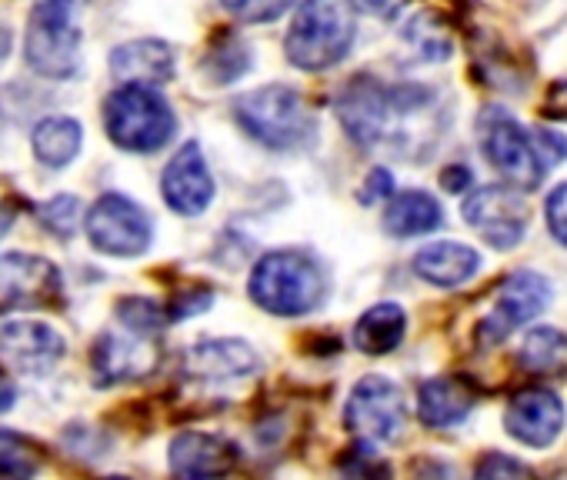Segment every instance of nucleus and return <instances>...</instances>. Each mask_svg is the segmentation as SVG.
Instances as JSON below:
<instances>
[{"instance_id": "obj_1", "label": "nucleus", "mask_w": 567, "mask_h": 480, "mask_svg": "<svg viewBox=\"0 0 567 480\" xmlns=\"http://www.w3.org/2000/svg\"><path fill=\"white\" fill-rule=\"evenodd\" d=\"M481 150L497 174L517 190L540 187L544 174L567 157V137L554 131H527L504 107H487L477 117Z\"/></svg>"}, {"instance_id": "obj_2", "label": "nucleus", "mask_w": 567, "mask_h": 480, "mask_svg": "<svg viewBox=\"0 0 567 480\" xmlns=\"http://www.w3.org/2000/svg\"><path fill=\"white\" fill-rule=\"evenodd\" d=\"M334 107L348 137L361 147H404V127L431 107V94L421 87H384L361 74L338 94Z\"/></svg>"}, {"instance_id": "obj_3", "label": "nucleus", "mask_w": 567, "mask_h": 480, "mask_svg": "<svg viewBox=\"0 0 567 480\" xmlns=\"http://www.w3.org/2000/svg\"><path fill=\"white\" fill-rule=\"evenodd\" d=\"M250 301L274 317H305L321 307L328 281L321 264L305 251H270L264 254L247 281Z\"/></svg>"}, {"instance_id": "obj_4", "label": "nucleus", "mask_w": 567, "mask_h": 480, "mask_svg": "<svg viewBox=\"0 0 567 480\" xmlns=\"http://www.w3.org/2000/svg\"><path fill=\"white\" fill-rule=\"evenodd\" d=\"M354 8L348 0H301L284 38V54L298 71H331L354 44Z\"/></svg>"}, {"instance_id": "obj_5", "label": "nucleus", "mask_w": 567, "mask_h": 480, "mask_svg": "<svg viewBox=\"0 0 567 480\" xmlns=\"http://www.w3.org/2000/svg\"><path fill=\"white\" fill-rule=\"evenodd\" d=\"M234 117L244 134L270 150H298L315 140V114L288 84H267L234 101Z\"/></svg>"}, {"instance_id": "obj_6", "label": "nucleus", "mask_w": 567, "mask_h": 480, "mask_svg": "<svg viewBox=\"0 0 567 480\" xmlns=\"http://www.w3.org/2000/svg\"><path fill=\"white\" fill-rule=\"evenodd\" d=\"M78 11L81 0H34L24 34V61L34 74L68 81L81 71Z\"/></svg>"}, {"instance_id": "obj_7", "label": "nucleus", "mask_w": 567, "mask_h": 480, "mask_svg": "<svg viewBox=\"0 0 567 480\" xmlns=\"http://www.w3.org/2000/svg\"><path fill=\"white\" fill-rule=\"evenodd\" d=\"M104 131L121 150L154 154L174 137L177 117L157 87L121 84L104 101Z\"/></svg>"}, {"instance_id": "obj_8", "label": "nucleus", "mask_w": 567, "mask_h": 480, "mask_svg": "<svg viewBox=\"0 0 567 480\" xmlns=\"http://www.w3.org/2000/svg\"><path fill=\"white\" fill-rule=\"evenodd\" d=\"M344 424L351 434L371 440V444H394L408 430V404L404 390L381 377L368 374L354 384L348 407H344Z\"/></svg>"}, {"instance_id": "obj_9", "label": "nucleus", "mask_w": 567, "mask_h": 480, "mask_svg": "<svg viewBox=\"0 0 567 480\" xmlns=\"http://www.w3.org/2000/svg\"><path fill=\"white\" fill-rule=\"evenodd\" d=\"M87 237L94 251L107 258H141L154 240V223L131 197L104 194L87 213Z\"/></svg>"}, {"instance_id": "obj_10", "label": "nucleus", "mask_w": 567, "mask_h": 480, "mask_svg": "<svg viewBox=\"0 0 567 480\" xmlns=\"http://www.w3.org/2000/svg\"><path fill=\"white\" fill-rule=\"evenodd\" d=\"M550 284L544 274L537 271H514L494 298V307L484 314L477 337L481 344H501L504 337H511L514 331H520L524 324H530L534 317H540L550 304Z\"/></svg>"}, {"instance_id": "obj_11", "label": "nucleus", "mask_w": 567, "mask_h": 480, "mask_svg": "<svg viewBox=\"0 0 567 480\" xmlns=\"http://www.w3.org/2000/svg\"><path fill=\"white\" fill-rule=\"evenodd\" d=\"M464 220L494 251H514L527 233V204L511 187H481L464 200Z\"/></svg>"}, {"instance_id": "obj_12", "label": "nucleus", "mask_w": 567, "mask_h": 480, "mask_svg": "<svg viewBox=\"0 0 567 480\" xmlns=\"http://www.w3.org/2000/svg\"><path fill=\"white\" fill-rule=\"evenodd\" d=\"M161 194L164 204L181 217H197L214 200V177L207 170L204 150L197 140H187L164 167L161 174Z\"/></svg>"}, {"instance_id": "obj_13", "label": "nucleus", "mask_w": 567, "mask_h": 480, "mask_svg": "<svg viewBox=\"0 0 567 480\" xmlns=\"http://www.w3.org/2000/svg\"><path fill=\"white\" fill-rule=\"evenodd\" d=\"M567 420V407L564 400L547 390V387H527L520 394L511 397L507 410H504V427L514 440H520L524 447H550Z\"/></svg>"}, {"instance_id": "obj_14", "label": "nucleus", "mask_w": 567, "mask_h": 480, "mask_svg": "<svg viewBox=\"0 0 567 480\" xmlns=\"http://www.w3.org/2000/svg\"><path fill=\"white\" fill-rule=\"evenodd\" d=\"M64 337L44 321H11L0 327V354L21 374L44 377L64 357Z\"/></svg>"}, {"instance_id": "obj_15", "label": "nucleus", "mask_w": 567, "mask_h": 480, "mask_svg": "<svg viewBox=\"0 0 567 480\" xmlns=\"http://www.w3.org/2000/svg\"><path fill=\"white\" fill-rule=\"evenodd\" d=\"M237 467V447L207 430H184L171 440V473L177 480H217Z\"/></svg>"}, {"instance_id": "obj_16", "label": "nucleus", "mask_w": 567, "mask_h": 480, "mask_svg": "<svg viewBox=\"0 0 567 480\" xmlns=\"http://www.w3.org/2000/svg\"><path fill=\"white\" fill-rule=\"evenodd\" d=\"M0 294L14 307H48L61 294V278L44 258L8 254L0 261Z\"/></svg>"}, {"instance_id": "obj_17", "label": "nucleus", "mask_w": 567, "mask_h": 480, "mask_svg": "<svg viewBox=\"0 0 567 480\" xmlns=\"http://www.w3.org/2000/svg\"><path fill=\"white\" fill-rule=\"evenodd\" d=\"M151 337H141V334H101L94 341V380L101 387L107 384H121V380H134L141 374H147L154 367V351L147 347Z\"/></svg>"}, {"instance_id": "obj_18", "label": "nucleus", "mask_w": 567, "mask_h": 480, "mask_svg": "<svg viewBox=\"0 0 567 480\" xmlns=\"http://www.w3.org/2000/svg\"><path fill=\"white\" fill-rule=\"evenodd\" d=\"M111 74L121 84H141V87H161L174 77V51L164 41L144 38L114 48L111 54Z\"/></svg>"}, {"instance_id": "obj_19", "label": "nucleus", "mask_w": 567, "mask_h": 480, "mask_svg": "<svg viewBox=\"0 0 567 480\" xmlns=\"http://www.w3.org/2000/svg\"><path fill=\"white\" fill-rule=\"evenodd\" d=\"M477 271H481V254L467 244H457V240H434V244L414 254V274L424 284L444 291L464 288L471 278H477Z\"/></svg>"}, {"instance_id": "obj_20", "label": "nucleus", "mask_w": 567, "mask_h": 480, "mask_svg": "<svg viewBox=\"0 0 567 480\" xmlns=\"http://www.w3.org/2000/svg\"><path fill=\"white\" fill-rule=\"evenodd\" d=\"M260 367V357L247 341L220 337V341H200L187 351V374L200 380H240L250 377Z\"/></svg>"}, {"instance_id": "obj_21", "label": "nucleus", "mask_w": 567, "mask_h": 480, "mask_svg": "<svg viewBox=\"0 0 567 480\" xmlns=\"http://www.w3.org/2000/svg\"><path fill=\"white\" fill-rule=\"evenodd\" d=\"M474 407V394L457 377H431L417 390V417L424 427L444 430L461 424Z\"/></svg>"}, {"instance_id": "obj_22", "label": "nucleus", "mask_w": 567, "mask_h": 480, "mask_svg": "<svg viewBox=\"0 0 567 480\" xmlns=\"http://www.w3.org/2000/svg\"><path fill=\"white\" fill-rule=\"evenodd\" d=\"M441 220L444 217H441L437 197H431L427 190H401L384 207L381 227H384V233L408 240V237H424V233L437 230Z\"/></svg>"}, {"instance_id": "obj_23", "label": "nucleus", "mask_w": 567, "mask_h": 480, "mask_svg": "<svg viewBox=\"0 0 567 480\" xmlns=\"http://www.w3.org/2000/svg\"><path fill=\"white\" fill-rule=\"evenodd\" d=\"M404 334H408V314H404V307L384 301V304L368 307L358 317V324L351 331V344L361 354H368V357H384L394 347H401Z\"/></svg>"}, {"instance_id": "obj_24", "label": "nucleus", "mask_w": 567, "mask_h": 480, "mask_svg": "<svg viewBox=\"0 0 567 480\" xmlns=\"http://www.w3.org/2000/svg\"><path fill=\"white\" fill-rule=\"evenodd\" d=\"M31 144H34V154L44 167H68L74 164V157L81 154V144H84V127L74 121V117H44L34 134H31Z\"/></svg>"}, {"instance_id": "obj_25", "label": "nucleus", "mask_w": 567, "mask_h": 480, "mask_svg": "<svg viewBox=\"0 0 567 480\" xmlns=\"http://www.w3.org/2000/svg\"><path fill=\"white\" fill-rule=\"evenodd\" d=\"M517 357L530 374H560L567 367V334L557 327H537L524 337Z\"/></svg>"}, {"instance_id": "obj_26", "label": "nucleus", "mask_w": 567, "mask_h": 480, "mask_svg": "<svg viewBox=\"0 0 567 480\" xmlns=\"http://www.w3.org/2000/svg\"><path fill=\"white\" fill-rule=\"evenodd\" d=\"M41 463L44 453L31 437L0 427V480H34Z\"/></svg>"}, {"instance_id": "obj_27", "label": "nucleus", "mask_w": 567, "mask_h": 480, "mask_svg": "<svg viewBox=\"0 0 567 480\" xmlns=\"http://www.w3.org/2000/svg\"><path fill=\"white\" fill-rule=\"evenodd\" d=\"M204 71L214 84H234L240 74L250 71V51L237 38H224L204 61Z\"/></svg>"}, {"instance_id": "obj_28", "label": "nucleus", "mask_w": 567, "mask_h": 480, "mask_svg": "<svg viewBox=\"0 0 567 480\" xmlns=\"http://www.w3.org/2000/svg\"><path fill=\"white\" fill-rule=\"evenodd\" d=\"M220 8L240 24H270L291 8H301V0H220Z\"/></svg>"}, {"instance_id": "obj_29", "label": "nucleus", "mask_w": 567, "mask_h": 480, "mask_svg": "<svg viewBox=\"0 0 567 480\" xmlns=\"http://www.w3.org/2000/svg\"><path fill=\"white\" fill-rule=\"evenodd\" d=\"M117 317L124 324V331L131 334H141V337H154L167 321H164V311L154 304V301H144V298H127L117 304Z\"/></svg>"}, {"instance_id": "obj_30", "label": "nucleus", "mask_w": 567, "mask_h": 480, "mask_svg": "<svg viewBox=\"0 0 567 480\" xmlns=\"http://www.w3.org/2000/svg\"><path fill=\"white\" fill-rule=\"evenodd\" d=\"M474 480H540V477L524 460L501 450H487L474 467Z\"/></svg>"}, {"instance_id": "obj_31", "label": "nucleus", "mask_w": 567, "mask_h": 480, "mask_svg": "<svg viewBox=\"0 0 567 480\" xmlns=\"http://www.w3.org/2000/svg\"><path fill=\"white\" fill-rule=\"evenodd\" d=\"M341 480H394V470L371 447H354L341 463Z\"/></svg>"}, {"instance_id": "obj_32", "label": "nucleus", "mask_w": 567, "mask_h": 480, "mask_svg": "<svg viewBox=\"0 0 567 480\" xmlns=\"http://www.w3.org/2000/svg\"><path fill=\"white\" fill-rule=\"evenodd\" d=\"M41 220H44V227H48L51 233L71 237V233L78 230V220H81V200L61 194V197H54V200L41 210Z\"/></svg>"}, {"instance_id": "obj_33", "label": "nucleus", "mask_w": 567, "mask_h": 480, "mask_svg": "<svg viewBox=\"0 0 567 480\" xmlns=\"http://www.w3.org/2000/svg\"><path fill=\"white\" fill-rule=\"evenodd\" d=\"M544 210H547V227H550V233L567 248V184H560V187L550 190Z\"/></svg>"}, {"instance_id": "obj_34", "label": "nucleus", "mask_w": 567, "mask_h": 480, "mask_svg": "<svg viewBox=\"0 0 567 480\" xmlns=\"http://www.w3.org/2000/svg\"><path fill=\"white\" fill-rule=\"evenodd\" d=\"M364 187H368V190L361 194V200H364V204H374V200H384V197L394 194V177H391V170L374 167V170L368 174V184H364Z\"/></svg>"}, {"instance_id": "obj_35", "label": "nucleus", "mask_w": 567, "mask_h": 480, "mask_svg": "<svg viewBox=\"0 0 567 480\" xmlns=\"http://www.w3.org/2000/svg\"><path fill=\"white\" fill-rule=\"evenodd\" d=\"M348 4L368 18H394L408 0H348Z\"/></svg>"}, {"instance_id": "obj_36", "label": "nucleus", "mask_w": 567, "mask_h": 480, "mask_svg": "<svg viewBox=\"0 0 567 480\" xmlns=\"http://www.w3.org/2000/svg\"><path fill=\"white\" fill-rule=\"evenodd\" d=\"M467 184H471V170H467V167H447V170L441 174V187L451 190V194L467 190Z\"/></svg>"}, {"instance_id": "obj_37", "label": "nucleus", "mask_w": 567, "mask_h": 480, "mask_svg": "<svg viewBox=\"0 0 567 480\" xmlns=\"http://www.w3.org/2000/svg\"><path fill=\"white\" fill-rule=\"evenodd\" d=\"M14 400H18V390H14V384H11L4 374H0V414L11 410V407H14Z\"/></svg>"}, {"instance_id": "obj_38", "label": "nucleus", "mask_w": 567, "mask_h": 480, "mask_svg": "<svg viewBox=\"0 0 567 480\" xmlns=\"http://www.w3.org/2000/svg\"><path fill=\"white\" fill-rule=\"evenodd\" d=\"M8 227H11V213H8L4 207H0V233H4Z\"/></svg>"}, {"instance_id": "obj_39", "label": "nucleus", "mask_w": 567, "mask_h": 480, "mask_svg": "<svg viewBox=\"0 0 567 480\" xmlns=\"http://www.w3.org/2000/svg\"><path fill=\"white\" fill-rule=\"evenodd\" d=\"M101 480H127V477H101Z\"/></svg>"}]
</instances>
